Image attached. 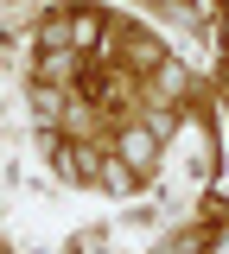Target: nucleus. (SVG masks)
I'll return each instance as SVG.
<instances>
[{
  "label": "nucleus",
  "mask_w": 229,
  "mask_h": 254,
  "mask_svg": "<svg viewBox=\"0 0 229 254\" xmlns=\"http://www.w3.org/2000/svg\"><path fill=\"white\" fill-rule=\"evenodd\" d=\"M128 159L147 165V159H153V133H128Z\"/></svg>",
  "instance_id": "obj_1"
}]
</instances>
